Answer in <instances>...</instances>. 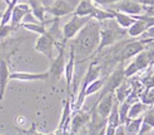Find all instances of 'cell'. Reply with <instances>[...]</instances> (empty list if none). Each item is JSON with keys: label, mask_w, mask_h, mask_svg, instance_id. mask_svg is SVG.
I'll return each mask as SVG.
<instances>
[{"label": "cell", "mask_w": 154, "mask_h": 135, "mask_svg": "<svg viewBox=\"0 0 154 135\" xmlns=\"http://www.w3.org/2000/svg\"><path fill=\"white\" fill-rule=\"evenodd\" d=\"M79 0H54V2L45 8V13H49L54 18L66 16L69 14H73Z\"/></svg>", "instance_id": "8992f818"}, {"label": "cell", "mask_w": 154, "mask_h": 135, "mask_svg": "<svg viewBox=\"0 0 154 135\" xmlns=\"http://www.w3.org/2000/svg\"><path fill=\"white\" fill-rule=\"evenodd\" d=\"M47 24H49V20L45 21V22H21L20 26L24 28L25 30H29L32 33H35V34H39V35H43L47 33Z\"/></svg>", "instance_id": "603a6c76"}, {"label": "cell", "mask_w": 154, "mask_h": 135, "mask_svg": "<svg viewBox=\"0 0 154 135\" xmlns=\"http://www.w3.org/2000/svg\"><path fill=\"white\" fill-rule=\"evenodd\" d=\"M49 78L48 71L44 73H26V71H14L10 73L9 79L10 80H18V81H43Z\"/></svg>", "instance_id": "7c38bea8"}, {"label": "cell", "mask_w": 154, "mask_h": 135, "mask_svg": "<svg viewBox=\"0 0 154 135\" xmlns=\"http://www.w3.org/2000/svg\"><path fill=\"white\" fill-rule=\"evenodd\" d=\"M100 73H102V68L99 66L95 62H93L89 65L88 70H87L85 75H84V78H83L79 94H78V96H76V99H75V104L73 105L75 110H80L83 108V104H84V101H85V90H87L88 85L90 84L91 81H94V80L100 78Z\"/></svg>", "instance_id": "3957f363"}, {"label": "cell", "mask_w": 154, "mask_h": 135, "mask_svg": "<svg viewBox=\"0 0 154 135\" xmlns=\"http://www.w3.org/2000/svg\"><path fill=\"white\" fill-rule=\"evenodd\" d=\"M90 16H78L74 15L70 18V20L66 21L61 28V34H63V40L66 44V41L72 40L73 38L78 34L80 30L88 24V21H90Z\"/></svg>", "instance_id": "5b68a950"}, {"label": "cell", "mask_w": 154, "mask_h": 135, "mask_svg": "<svg viewBox=\"0 0 154 135\" xmlns=\"http://www.w3.org/2000/svg\"><path fill=\"white\" fill-rule=\"evenodd\" d=\"M2 15H3V11H0V19H2Z\"/></svg>", "instance_id": "74e56055"}, {"label": "cell", "mask_w": 154, "mask_h": 135, "mask_svg": "<svg viewBox=\"0 0 154 135\" xmlns=\"http://www.w3.org/2000/svg\"><path fill=\"white\" fill-rule=\"evenodd\" d=\"M142 36H144V39H150V40L154 41V26L148 28V29L144 32V34H143Z\"/></svg>", "instance_id": "836d02e7"}, {"label": "cell", "mask_w": 154, "mask_h": 135, "mask_svg": "<svg viewBox=\"0 0 154 135\" xmlns=\"http://www.w3.org/2000/svg\"><path fill=\"white\" fill-rule=\"evenodd\" d=\"M15 29H17V28L13 26L10 22H9V24H5V25H0V40L6 39V38L9 36Z\"/></svg>", "instance_id": "4dcf8cb0"}, {"label": "cell", "mask_w": 154, "mask_h": 135, "mask_svg": "<svg viewBox=\"0 0 154 135\" xmlns=\"http://www.w3.org/2000/svg\"><path fill=\"white\" fill-rule=\"evenodd\" d=\"M58 55L50 62V68L48 70L49 78H53V80H59V78L64 74L65 68V44H61L58 46Z\"/></svg>", "instance_id": "9c48e42d"}, {"label": "cell", "mask_w": 154, "mask_h": 135, "mask_svg": "<svg viewBox=\"0 0 154 135\" xmlns=\"http://www.w3.org/2000/svg\"><path fill=\"white\" fill-rule=\"evenodd\" d=\"M125 30L122 29L114 19H109L100 22V40H99V45L97 52L103 50L106 46H112L115 43H118L122 36L124 35Z\"/></svg>", "instance_id": "7a4b0ae2"}, {"label": "cell", "mask_w": 154, "mask_h": 135, "mask_svg": "<svg viewBox=\"0 0 154 135\" xmlns=\"http://www.w3.org/2000/svg\"><path fill=\"white\" fill-rule=\"evenodd\" d=\"M100 40V22L91 19L73 39L70 48H73L75 59L78 58L79 62L83 63L90 56H93Z\"/></svg>", "instance_id": "6da1fadb"}, {"label": "cell", "mask_w": 154, "mask_h": 135, "mask_svg": "<svg viewBox=\"0 0 154 135\" xmlns=\"http://www.w3.org/2000/svg\"><path fill=\"white\" fill-rule=\"evenodd\" d=\"M97 9V5L94 3H91L90 0H79L78 5H76L75 10H74V15H78V16H90L93 15V13Z\"/></svg>", "instance_id": "e0dca14e"}, {"label": "cell", "mask_w": 154, "mask_h": 135, "mask_svg": "<svg viewBox=\"0 0 154 135\" xmlns=\"http://www.w3.org/2000/svg\"><path fill=\"white\" fill-rule=\"evenodd\" d=\"M104 128H105V126H104ZM104 128H103L102 130H99V131H98L95 135H104Z\"/></svg>", "instance_id": "d590c367"}, {"label": "cell", "mask_w": 154, "mask_h": 135, "mask_svg": "<svg viewBox=\"0 0 154 135\" xmlns=\"http://www.w3.org/2000/svg\"><path fill=\"white\" fill-rule=\"evenodd\" d=\"M118 108H119V103L114 99V104H113V108H112V110H110V114L108 115V118H106V125L115 126V128H117L118 125H120V123H119V111H118Z\"/></svg>", "instance_id": "d4e9b609"}, {"label": "cell", "mask_w": 154, "mask_h": 135, "mask_svg": "<svg viewBox=\"0 0 154 135\" xmlns=\"http://www.w3.org/2000/svg\"><path fill=\"white\" fill-rule=\"evenodd\" d=\"M152 41L153 40H150V39H142V40L127 43L118 52V62L124 63L125 60L134 58L137 54H139L140 51H143L145 48H147V45L150 44Z\"/></svg>", "instance_id": "52a82bcc"}, {"label": "cell", "mask_w": 154, "mask_h": 135, "mask_svg": "<svg viewBox=\"0 0 154 135\" xmlns=\"http://www.w3.org/2000/svg\"><path fill=\"white\" fill-rule=\"evenodd\" d=\"M106 9L113 14V18H114L115 22H117V24H118L122 29H124V30H127V29L135 21V18L132 16V15H128V14H124V13L113 10V9H110V8H106Z\"/></svg>", "instance_id": "ac0fdd59"}, {"label": "cell", "mask_w": 154, "mask_h": 135, "mask_svg": "<svg viewBox=\"0 0 154 135\" xmlns=\"http://www.w3.org/2000/svg\"><path fill=\"white\" fill-rule=\"evenodd\" d=\"M91 3H94L95 5H103V6H108V5H113L122 0H90Z\"/></svg>", "instance_id": "1f68e13d"}, {"label": "cell", "mask_w": 154, "mask_h": 135, "mask_svg": "<svg viewBox=\"0 0 154 135\" xmlns=\"http://www.w3.org/2000/svg\"><path fill=\"white\" fill-rule=\"evenodd\" d=\"M18 130H19V133H20V135H25V134H24V133H23V131H21V130H20V128H18Z\"/></svg>", "instance_id": "8d00e7d4"}, {"label": "cell", "mask_w": 154, "mask_h": 135, "mask_svg": "<svg viewBox=\"0 0 154 135\" xmlns=\"http://www.w3.org/2000/svg\"><path fill=\"white\" fill-rule=\"evenodd\" d=\"M113 104H114V93H109V94L104 95L100 100L97 101L95 106H94V110L97 111V114L99 116L106 120L108 115L110 114Z\"/></svg>", "instance_id": "8fae6325"}, {"label": "cell", "mask_w": 154, "mask_h": 135, "mask_svg": "<svg viewBox=\"0 0 154 135\" xmlns=\"http://www.w3.org/2000/svg\"><path fill=\"white\" fill-rule=\"evenodd\" d=\"M9 75H10V71H9L8 62L5 59H0V101H3L5 98L8 82L10 81Z\"/></svg>", "instance_id": "9a60e30c"}, {"label": "cell", "mask_w": 154, "mask_h": 135, "mask_svg": "<svg viewBox=\"0 0 154 135\" xmlns=\"http://www.w3.org/2000/svg\"><path fill=\"white\" fill-rule=\"evenodd\" d=\"M142 123H143V116L135 118V119H128L124 123L125 135H138L140 130Z\"/></svg>", "instance_id": "7402d4cb"}, {"label": "cell", "mask_w": 154, "mask_h": 135, "mask_svg": "<svg viewBox=\"0 0 154 135\" xmlns=\"http://www.w3.org/2000/svg\"><path fill=\"white\" fill-rule=\"evenodd\" d=\"M147 29H148V26L143 20L135 19V21L127 29V34L130 38H138V36H142Z\"/></svg>", "instance_id": "44dd1931"}, {"label": "cell", "mask_w": 154, "mask_h": 135, "mask_svg": "<svg viewBox=\"0 0 154 135\" xmlns=\"http://www.w3.org/2000/svg\"><path fill=\"white\" fill-rule=\"evenodd\" d=\"M104 80L105 79H97L94 81H91L88 85L87 90H85V98L89 96V95H93L98 92H100L102 88H103V84H104Z\"/></svg>", "instance_id": "83f0119b"}, {"label": "cell", "mask_w": 154, "mask_h": 135, "mask_svg": "<svg viewBox=\"0 0 154 135\" xmlns=\"http://www.w3.org/2000/svg\"><path fill=\"white\" fill-rule=\"evenodd\" d=\"M143 124L150 126L152 129H154V108L152 109H147L145 111V115L143 116Z\"/></svg>", "instance_id": "f546056e"}, {"label": "cell", "mask_w": 154, "mask_h": 135, "mask_svg": "<svg viewBox=\"0 0 154 135\" xmlns=\"http://www.w3.org/2000/svg\"><path fill=\"white\" fill-rule=\"evenodd\" d=\"M29 6L34 18L39 22H45V5L43 0H29Z\"/></svg>", "instance_id": "ffe728a7"}, {"label": "cell", "mask_w": 154, "mask_h": 135, "mask_svg": "<svg viewBox=\"0 0 154 135\" xmlns=\"http://www.w3.org/2000/svg\"><path fill=\"white\" fill-rule=\"evenodd\" d=\"M32 13L30 10V6L29 4H25V3H18L17 5L14 6L13 9V13H11V18H10V24L15 28L20 26V24L24 20L25 15Z\"/></svg>", "instance_id": "5bb4252c"}, {"label": "cell", "mask_w": 154, "mask_h": 135, "mask_svg": "<svg viewBox=\"0 0 154 135\" xmlns=\"http://www.w3.org/2000/svg\"><path fill=\"white\" fill-rule=\"evenodd\" d=\"M55 46L58 48L59 44L54 40L48 33H45L43 35H39V38L36 39L35 45H34V50L43 54L49 62H51L54 59V48Z\"/></svg>", "instance_id": "ba28073f"}, {"label": "cell", "mask_w": 154, "mask_h": 135, "mask_svg": "<svg viewBox=\"0 0 154 135\" xmlns=\"http://www.w3.org/2000/svg\"><path fill=\"white\" fill-rule=\"evenodd\" d=\"M20 130L24 133L25 135H48V134H44V133L38 131L36 128H35V124H33L32 128H30V129H28V130H23V129H20Z\"/></svg>", "instance_id": "d6a6232c"}, {"label": "cell", "mask_w": 154, "mask_h": 135, "mask_svg": "<svg viewBox=\"0 0 154 135\" xmlns=\"http://www.w3.org/2000/svg\"><path fill=\"white\" fill-rule=\"evenodd\" d=\"M153 58H154V50H148L145 48L143 51H140L139 54H137L134 56V60L132 62V64L137 69V71L139 73L144 69H147L149 64H152Z\"/></svg>", "instance_id": "4fadbf2b"}, {"label": "cell", "mask_w": 154, "mask_h": 135, "mask_svg": "<svg viewBox=\"0 0 154 135\" xmlns=\"http://www.w3.org/2000/svg\"><path fill=\"white\" fill-rule=\"evenodd\" d=\"M129 108H130V104L124 100L119 104V108H118V111H119V123L120 124H124L127 120H128V111H129Z\"/></svg>", "instance_id": "f1b7e54d"}, {"label": "cell", "mask_w": 154, "mask_h": 135, "mask_svg": "<svg viewBox=\"0 0 154 135\" xmlns=\"http://www.w3.org/2000/svg\"><path fill=\"white\" fill-rule=\"evenodd\" d=\"M115 134V126L105 125L104 128V135H114Z\"/></svg>", "instance_id": "e575fe53"}, {"label": "cell", "mask_w": 154, "mask_h": 135, "mask_svg": "<svg viewBox=\"0 0 154 135\" xmlns=\"http://www.w3.org/2000/svg\"><path fill=\"white\" fill-rule=\"evenodd\" d=\"M74 69H75V54H74L73 48H70V52H69V60L65 63V68H64V76H65L66 89H68L69 94H70L72 82H73V79H74Z\"/></svg>", "instance_id": "2e32d148"}, {"label": "cell", "mask_w": 154, "mask_h": 135, "mask_svg": "<svg viewBox=\"0 0 154 135\" xmlns=\"http://www.w3.org/2000/svg\"><path fill=\"white\" fill-rule=\"evenodd\" d=\"M90 122V114L82 110H76V112L73 115L72 119V131L76 133L80 128H83L85 124H88Z\"/></svg>", "instance_id": "d6986e66"}, {"label": "cell", "mask_w": 154, "mask_h": 135, "mask_svg": "<svg viewBox=\"0 0 154 135\" xmlns=\"http://www.w3.org/2000/svg\"><path fill=\"white\" fill-rule=\"evenodd\" d=\"M70 112H72V105H70V100H66L65 105H64V109H63V114H61V119H60V123H59V130L63 129V128L66 125V123L70 120Z\"/></svg>", "instance_id": "4316f807"}, {"label": "cell", "mask_w": 154, "mask_h": 135, "mask_svg": "<svg viewBox=\"0 0 154 135\" xmlns=\"http://www.w3.org/2000/svg\"><path fill=\"white\" fill-rule=\"evenodd\" d=\"M125 80V75H124V63L119 62L117 68L114 69V71L109 75L108 78H105L104 80V84H103V88H102V92H100V95H99V99L100 100L102 98L109 93H114L117 90L122 82Z\"/></svg>", "instance_id": "277c9868"}, {"label": "cell", "mask_w": 154, "mask_h": 135, "mask_svg": "<svg viewBox=\"0 0 154 135\" xmlns=\"http://www.w3.org/2000/svg\"><path fill=\"white\" fill-rule=\"evenodd\" d=\"M139 100L147 106H154V88H144L139 94Z\"/></svg>", "instance_id": "484cf974"}, {"label": "cell", "mask_w": 154, "mask_h": 135, "mask_svg": "<svg viewBox=\"0 0 154 135\" xmlns=\"http://www.w3.org/2000/svg\"><path fill=\"white\" fill-rule=\"evenodd\" d=\"M0 2H2V0H0ZM4 2H8V0H4Z\"/></svg>", "instance_id": "f35d334b"}, {"label": "cell", "mask_w": 154, "mask_h": 135, "mask_svg": "<svg viewBox=\"0 0 154 135\" xmlns=\"http://www.w3.org/2000/svg\"><path fill=\"white\" fill-rule=\"evenodd\" d=\"M110 9L135 16V15H142L145 11V6L135 2V0H122V2L113 4V8H110Z\"/></svg>", "instance_id": "30bf717a"}, {"label": "cell", "mask_w": 154, "mask_h": 135, "mask_svg": "<svg viewBox=\"0 0 154 135\" xmlns=\"http://www.w3.org/2000/svg\"><path fill=\"white\" fill-rule=\"evenodd\" d=\"M148 106L145 104H143L140 100L139 101H135L130 105L129 111H128V119H135V118H139L142 116V114H144L147 111Z\"/></svg>", "instance_id": "cb8c5ba5"}]
</instances>
